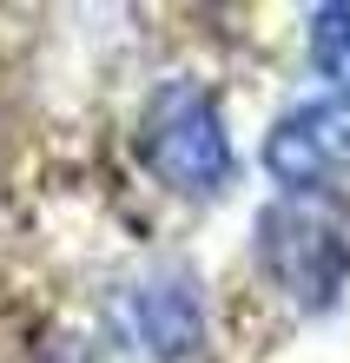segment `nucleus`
Listing matches in <instances>:
<instances>
[{"mask_svg":"<svg viewBox=\"0 0 350 363\" xmlns=\"http://www.w3.org/2000/svg\"><path fill=\"white\" fill-rule=\"evenodd\" d=\"M139 159L179 199H212L231 185V133H225V106L199 79H165L152 86V99L139 106Z\"/></svg>","mask_w":350,"mask_h":363,"instance_id":"nucleus-1","label":"nucleus"},{"mask_svg":"<svg viewBox=\"0 0 350 363\" xmlns=\"http://www.w3.org/2000/svg\"><path fill=\"white\" fill-rule=\"evenodd\" d=\"M311 73L331 79V99H350V7L311 13Z\"/></svg>","mask_w":350,"mask_h":363,"instance_id":"nucleus-5","label":"nucleus"},{"mask_svg":"<svg viewBox=\"0 0 350 363\" xmlns=\"http://www.w3.org/2000/svg\"><path fill=\"white\" fill-rule=\"evenodd\" d=\"M126 330H133V344L152 363H185L205 344V311H199V297H192V284L152 277V284L126 291Z\"/></svg>","mask_w":350,"mask_h":363,"instance_id":"nucleus-4","label":"nucleus"},{"mask_svg":"<svg viewBox=\"0 0 350 363\" xmlns=\"http://www.w3.org/2000/svg\"><path fill=\"white\" fill-rule=\"evenodd\" d=\"M258 264L271 291L304 317L331 311L350 284V218L344 205L317 199H271L258 211Z\"/></svg>","mask_w":350,"mask_h":363,"instance_id":"nucleus-2","label":"nucleus"},{"mask_svg":"<svg viewBox=\"0 0 350 363\" xmlns=\"http://www.w3.org/2000/svg\"><path fill=\"white\" fill-rule=\"evenodd\" d=\"M265 172L284 199H317L350 179V99H304L265 133Z\"/></svg>","mask_w":350,"mask_h":363,"instance_id":"nucleus-3","label":"nucleus"}]
</instances>
